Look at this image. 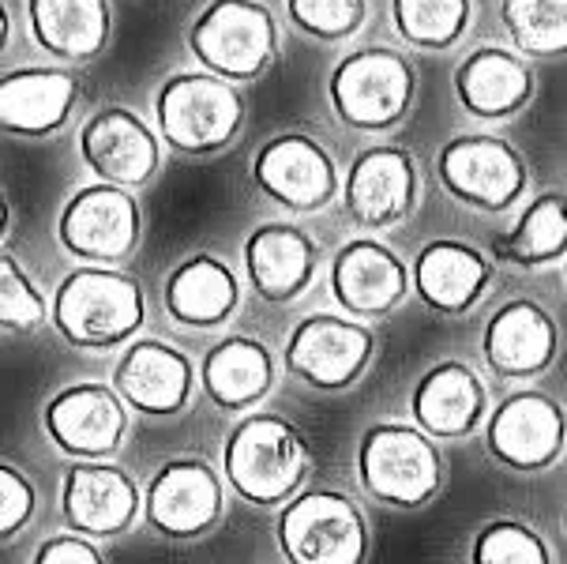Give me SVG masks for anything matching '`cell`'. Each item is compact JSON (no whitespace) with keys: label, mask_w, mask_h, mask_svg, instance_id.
<instances>
[{"label":"cell","mask_w":567,"mask_h":564,"mask_svg":"<svg viewBox=\"0 0 567 564\" xmlns=\"http://www.w3.org/2000/svg\"><path fill=\"white\" fill-rule=\"evenodd\" d=\"M143 286L110 264H86L56 283L45 320L75 350H110L143 328Z\"/></svg>","instance_id":"6da1fadb"},{"label":"cell","mask_w":567,"mask_h":564,"mask_svg":"<svg viewBox=\"0 0 567 564\" xmlns=\"http://www.w3.org/2000/svg\"><path fill=\"white\" fill-rule=\"evenodd\" d=\"M245 99L223 75L204 69L173 72L155 91L158 140L173 155L215 158L237 143L245 129Z\"/></svg>","instance_id":"7a4b0ae2"},{"label":"cell","mask_w":567,"mask_h":564,"mask_svg":"<svg viewBox=\"0 0 567 564\" xmlns=\"http://www.w3.org/2000/svg\"><path fill=\"white\" fill-rule=\"evenodd\" d=\"M226 482L248 504H282L309 482L312 452L293 422L278 414H248L234 425L223 452Z\"/></svg>","instance_id":"3957f363"},{"label":"cell","mask_w":567,"mask_h":564,"mask_svg":"<svg viewBox=\"0 0 567 564\" xmlns=\"http://www.w3.org/2000/svg\"><path fill=\"white\" fill-rule=\"evenodd\" d=\"M188 50L210 75L256 83L278 61V23L259 0H210L192 19Z\"/></svg>","instance_id":"277c9868"},{"label":"cell","mask_w":567,"mask_h":564,"mask_svg":"<svg viewBox=\"0 0 567 564\" xmlns=\"http://www.w3.org/2000/svg\"><path fill=\"white\" fill-rule=\"evenodd\" d=\"M413 91H417L413 64L388 45H364L346 53L327 80L331 110L358 132L399 129L413 110Z\"/></svg>","instance_id":"5b68a950"},{"label":"cell","mask_w":567,"mask_h":564,"mask_svg":"<svg viewBox=\"0 0 567 564\" xmlns=\"http://www.w3.org/2000/svg\"><path fill=\"white\" fill-rule=\"evenodd\" d=\"M358 474L377 501L391 509H421L440 493L444 463H440L436 441L417 425L383 422L361 437Z\"/></svg>","instance_id":"8992f818"},{"label":"cell","mask_w":567,"mask_h":564,"mask_svg":"<svg viewBox=\"0 0 567 564\" xmlns=\"http://www.w3.org/2000/svg\"><path fill=\"white\" fill-rule=\"evenodd\" d=\"M278 515V546L290 564H364L369 523L339 490H297Z\"/></svg>","instance_id":"52a82bcc"},{"label":"cell","mask_w":567,"mask_h":564,"mask_svg":"<svg viewBox=\"0 0 567 564\" xmlns=\"http://www.w3.org/2000/svg\"><path fill=\"white\" fill-rule=\"evenodd\" d=\"M56 237L75 260L121 264L136 253L143 237V212L132 188L121 185H83L64 199L56 215Z\"/></svg>","instance_id":"ba28073f"},{"label":"cell","mask_w":567,"mask_h":564,"mask_svg":"<svg viewBox=\"0 0 567 564\" xmlns=\"http://www.w3.org/2000/svg\"><path fill=\"white\" fill-rule=\"evenodd\" d=\"M436 177L451 199L477 212H507L526 193V162L499 136L466 132L440 147Z\"/></svg>","instance_id":"9c48e42d"},{"label":"cell","mask_w":567,"mask_h":564,"mask_svg":"<svg viewBox=\"0 0 567 564\" xmlns=\"http://www.w3.org/2000/svg\"><path fill=\"white\" fill-rule=\"evenodd\" d=\"M252 181L267 199L297 215L320 212L339 196V166L309 132H275L252 158Z\"/></svg>","instance_id":"30bf717a"},{"label":"cell","mask_w":567,"mask_h":564,"mask_svg":"<svg viewBox=\"0 0 567 564\" xmlns=\"http://www.w3.org/2000/svg\"><path fill=\"white\" fill-rule=\"evenodd\" d=\"M377 339L364 324L334 312L305 317L286 339V369L316 391H346L369 369Z\"/></svg>","instance_id":"8fae6325"},{"label":"cell","mask_w":567,"mask_h":564,"mask_svg":"<svg viewBox=\"0 0 567 564\" xmlns=\"http://www.w3.org/2000/svg\"><path fill=\"white\" fill-rule=\"evenodd\" d=\"M342 207L353 226L388 229L406 218L417 204V170L413 155L399 143H372L358 151V158L339 181Z\"/></svg>","instance_id":"7c38bea8"},{"label":"cell","mask_w":567,"mask_h":564,"mask_svg":"<svg viewBox=\"0 0 567 564\" xmlns=\"http://www.w3.org/2000/svg\"><path fill=\"white\" fill-rule=\"evenodd\" d=\"M80 158L105 185L143 188L162 166V140L136 110L102 106L80 129Z\"/></svg>","instance_id":"4fadbf2b"},{"label":"cell","mask_w":567,"mask_h":564,"mask_svg":"<svg viewBox=\"0 0 567 564\" xmlns=\"http://www.w3.org/2000/svg\"><path fill=\"white\" fill-rule=\"evenodd\" d=\"M147 523L166 539H199L223 520V482L204 459H169L151 478L147 501L140 504Z\"/></svg>","instance_id":"5bb4252c"},{"label":"cell","mask_w":567,"mask_h":564,"mask_svg":"<svg viewBox=\"0 0 567 564\" xmlns=\"http://www.w3.org/2000/svg\"><path fill=\"white\" fill-rule=\"evenodd\" d=\"M45 433L64 455L105 459L117 452L128 433V410L113 388L83 380L61 388L45 403Z\"/></svg>","instance_id":"9a60e30c"},{"label":"cell","mask_w":567,"mask_h":564,"mask_svg":"<svg viewBox=\"0 0 567 564\" xmlns=\"http://www.w3.org/2000/svg\"><path fill=\"white\" fill-rule=\"evenodd\" d=\"M485 444L512 471H542L564 452V410L545 391H512L488 414Z\"/></svg>","instance_id":"2e32d148"},{"label":"cell","mask_w":567,"mask_h":564,"mask_svg":"<svg viewBox=\"0 0 567 564\" xmlns=\"http://www.w3.org/2000/svg\"><path fill=\"white\" fill-rule=\"evenodd\" d=\"M80 75L72 69H12L0 75V136L50 140L69 124L80 102Z\"/></svg>","instance_id":"e0dca14e"},{"label":"cell","mask_w":567,"mask_h":564,"mask_svg":"<svg viewBox=\"0 0 567 564\" xmlns=\"http://www.w3.org/2000/svg\"><path fill=\"white\" fill-rule=\"evenodd\" d=\"M331 294L350 317L383 320L406 301L410 271L377 237H353L334 253Z\"/></svg>","instance_id":"ac0fdd59"},{"label":"cell","mask_w":567,"mask_h":564,"mask_svg":"<svg viewBox=\"0 0 567 564\" xmlns=\"http://www.w3.org/2000/svg\"><path fill=\"white\" fill-rule=\"evenodd\" d=\"M192 388H196V369L188 353L162 339H136L113 369V391L121 396V403L147 418L181 414L192 399Z\"/></svg>","instance_id":"d6986e66"},{"label":"cell","mask_w":567,"mask_h":564,"mask_svg":"<svg viewBox=\"0 0 567 564\" xmlns=\"http://www.w3.org/2000/svg\"><path fill=\"white\" fill-rule=\"evenodd\" d=\"M143 496L128 471L102 459H83L69 466L61 490V509L72 531L91 534V539H117L136 523Z\"/></svg>","instance_id":"ffe728a7"},{"label":"cell","mask_w":567,"mask_h":564,"mask_svg":"<svg viewBox=\"0 0 567 564\" xmlns=\"http://www.w3.org/2000/svg\"><path fill=\"white\" fill-rule=\"evenodd\" d=\"M410 271V290L417 294L421 305L432 312H466L482 301L493 279V267L474 245L455 242V237H436V242L421 245Z\"/></svg>","instance_id":"44dd1931"},{"label":"cell","mask_w":567,"mask_h":564,"mask_svg":"<svg viewBox=\"0 0 567 564\" xmlns=\"http://www.w3.org/2000/svg\"><path fill=\"white\" fill-rule=\"evenodd\" d=\"M316 242L293 223H264L245 242V271L264 301H293L316 279Z\"/></svg>","instance_id":"7402d4cb"},{"label":"cell","mask_w":567,"mask_h":564,"mask_svg":"<svg viewBox=\"0 0 567 564\" xmlns=\"http://www.w3.org/2000/svg\"><path fill=\"white\" fill-rule=\"evenodd\" d=\"M485 361L496 377L530 380L545 372L556 358V324L549 312L530 298L507 301L493 312L485 328Z\"/></svg>","instance_id":"603a6c76"},{"label":"cell","mask_w":567,"mask_h":564,"mask_svg":"<svg viewBox=\"0 0 567 564\" xmlns=\"http://www.w3.org/2000/svg\"><path fill=\"white\" fill-rule=\"evenodd\" d=\"M485 384L466 361H440L413 384L410 414L432 441L474 433L485 414Z\"/></svg>","instance_id":"cb8c5ba5"},{"label":"cell","mask_w":567,"mask_h":564,"mask_svg":"<svg viewBox=\"0 0 567 564\" xmlns=\"http://www.w3.org/2000/svg\"><path fill=\"white\" fill-rule=\"evenodd\" d=\"M455 94L477 121H507L534 99V72L518 53L482 45L458 64Z\"/></svg>","instance_id":"d4e9b609"},{"label":"cell","mask_w":567,"mask_h":564,"mask_svg":"<svg viewBox=\"0 0 567 564\" xmlns=\"http://www.w3.org/2000/svg\"><path fill=\"white\" fill-rule=\"evenodd\" d=\"M31 34L56 61H94L113 34L110 0H27Z\"/></svg>","instance_id":"484cf974"},{"label":"cell","mask_w":567,"mask_h":564,"mask_svg":"<svg viewBox=\"0 0 567 564\" xmlns=\"http://www.w3.org/2000/svg\"><path fill=\"white\" fill-rule=\"evenodd\" d=\"M241 301L234 267L215 253H196L181 260L166 279V312L185 328H218L234 317Z\"/></svg>","instance_id":"4316f807"},{"label":"cell","mask_w":567,"mask_h":564,"mask_svg":"<svg viewBox=\"0 0 567 564\" xmlns=\"http://www.w3.org/2000/svg\"><path fill=\"white\" fill-rule=\"evenodd\" d=\"M275 384V358L259 339L226 336L199 361V388L218 410H245Z\"/></svg>","instance_id":"83f0119b"},{"label":"cell","mask_w":567,"mask_h":564,"mask_svg":"<svg viewBox=\"0 0 567 564\" xmlns=\"http://www.w3.org/2000/svg\"><path fill=\"white\" fill-rule=\"evenodd\" d=\"M567 245V199L564 193H542L518 215L507 234L493 237V256L515 267H542L564 256Z\"/></svg>","instance_id":"f1b7e54d"},{"label":"cell","mask_w":567,"mask_h":564,"mask_svg":"<svg viewBox=\"0 0 567 564\" xmlns=\"http://www.w3.org/2000/svg\"><path fill=\"white\" fill-rule=\"evenodd\" d=\"M470 0H391L395 31L417 50H451L470 27Z\"/></svg>","instance_id":"f546056e"},{"label":"cell","mask_w":567,"mask_h":564,"mask_svg":"<svg viewBox=\"0 0 567 564\" xmlns=\"http://www.w3.org/2000/svg\"><path fill=\"white\" fill-rule=\"evenodd\" d=\"M507 34L530 57H564L567 50V0H504L499 4Z\"/></svg>","instance_id":"4dcf8cb0"},{"label":"cell","mask_w":567,"mask_h":564,"mask_svg":"<svg viewBox=\"0 0 567 564\" xmlns=\"http://www.w3.org/2000/svg\"><path fill=\"white\" fill-rule=\"evenodd\" d=\"M470 564H553V557L534 527L518 520H493L477 531Z\"/></svg>","instance_id":"1f68e13d"},{"label":"cell","mask_w":567,"mask_h":564,"mask_svg":"<svg viewBox=\"0 0 567 564\" xmlns=\"http://www.w3.org/2000/svg\"><path fill=\"white\" fill-rule=\"evenodd\" d=\"M286 16L316 42H342L364 23V0H286Z\"/></svg>","instance_id":"d6a6232c"},{"label":"cell","mask_w":567,"mask_h":564,"mask_svg":"<svg viewBox=\"0 0 567 564\" xmlns=\"http://www.w3.org/2000/svg\"><path fill=\"white\" fill-rule=\"evenodd\" d=\"M45 324V298L16 256L0 253V328L34 331Z\"/></svg>","instance_id":"836d02e7"},{"label":"cell","mask_w":567,"mask_h":564,"mask_svg":"<svg viewBox=\"0 0 567 564\" xmlns=\"http://www.w3.org/2000/svg\"><path fill=\"white\" fill-rule=\"evenodd\" d=\"M34 509H38V493L31 478L12 463H0V542L16 539L34 520Z\"/></svg>","instance_id":"e575fe53"},{"label":"cell","mask_w":567,"mask_h":564,"mask_svg":"<svg viewBox=\"0 0 567 564\" xmlns=\"http://www.w3.org/2000/svg\"><path fill=\"white\" fill-rule=\"evenodd\" d=\"M34 564H105L102 553L80 534H56V539L42 542Z\"/></svg>","instance_id":"d590c367"},{"label":"cell","mask_w":567,"mask_h":564,"mask_svg":"<svg viewBox=\"0 0 567 564\" xmlns=\"http://www.w3.org/2000/svg\"><path fill=\"white\" fill-rule=\"evenodd\" d=\"M8 226H12V199H8L4 185H0V237L8 234Z\"/></svg>","instance_id":"8d00e7d4"},{"label":"cell","mask_w":567,"mask_h":564,"mask_svg":"<svg viewBox=\"0 0 567 564\" xmlns=\"http://www.w3.org/2000/svg\"><path fill=\"white\" fill-rule=\"evenodd\" d=\"M8 38H12V16H8V4L0 0V53H4Z\"/></svg>","instance_id":"74e56055"}]
</instances>
